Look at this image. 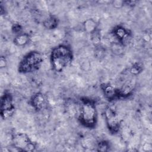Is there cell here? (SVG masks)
<instances>
[{
	"mask_svg": "<svg viewBox=\"0 0 152 152\" xmlns=\"http://www.w3.org/2000/svg\"><path fill=\"white\" fill-rule=\"evenodd\" d=\"M124 46L119 42H114V43L112 46V52L115 54L119 55L121 53L124 52Z\"/></svg>",
	"mask_w": 152,
	"mask_h": 152,
	"instance_id": "4fadbf2b",
	"label": "cell"
},
{
	"mask_svg": "<svg viewBox=\"0 0 152 152\" xmlns=\"http://www.w3.org/2000/svg\"><path fill=\"white\" fill-rule=\"evenodd\" d=\"M7 61L5 56H1L0 58V68L2 69L7 66Z\"/></svg>",
	"mask_w": 152,
	"mask_h": 152,
	"instance_id": "ac0fdd59",
	"label": "cell"
},
{
	"mask_svg": "<svg viewBox=\"0 0 152 152\" xmlns=\"http://www.w3.org/2000/svg\"><path fill=\"white\" fill-rule=\"evenodd\" d=\"M104 118L107 127L112 134H116L121 126V121L116 109L108 106L104 111Z\"/></svg>",
	"mask_w": 152,
	"mask_h": 152,
	"instance_id": "8992f818",
	"label": "cell"
},
{
	"mask_svg": "<svg viewBox=\"0 0 152 152\" xmlns=\"http://www.w3.org/2000/svg\"><path fill=\"white\" fill-rule=\"evenodd\" d=\"M30 104L36 111H42L48 107V102L47 97L43 93L37 92L31 96Z\"/></svg>",
	"mask_w": 152,
	"mask_h": 152,
	"instance_id": "52a82bcc",
	"label": "cell"
},
{
	"mask_svg": "<svg viewBox=\"0 0 152 152\" xmlns=\"http://www.w3.org/2000/svg\"><path fill=\"white\" fill-rule=\"evenodd\" d=\"M15 106L12 95L6 90L1 96L0 100V114L2 119L10 118L14 113Z\"/></svg>",
	"mask_w": 152,
	"mask_h": 152,
	"instance_id": "5b68a950",
	"label": "cell"
},
{
	"mask_svg": "<svg viewBox=\"0 0 152 152\" xmlns=\"http://www.w3.org/2000/svg\"><path fill=\"white\" fill-rule=\"evenodd\" d=\"M142 68L139 64H135L131 66L130 72L133 75H137L142 71Z\"/></svg>",
	"mask_w": 152,
	"mask_h": 152,
	"instance_id": "9a60e30c",
	"label": "cell"
},
{
	"mask_svg": "<svg viewBox=\"0 0 152 152\" xmlns=\"http://www.w3.org/2000/svg\"><path fill=\"white\" fill-rule=\"evenodd\" d=\"M80 101L78 115L80 124L87 128H94L98 119V113L94 102L87 97L81 98Z\"/></svg>",
	"mask_w": 152,
	"mask_h": 152,
	"instance_id": "7a4b0ae2",
	"label": "cell"
},
{
	"mask_svg": "<svg viewBox=\"0 0 152 152\" xmlns=\"http://www.w3.org/2000/svg\"><path fill=\"white\" fill-rule=\"evenodd\" d=\"M112 5L116 8H119L125 5V1H115L112 2Z\"/></svg>",
	"mask_w": 152,
	"mask_h": 152,
	"instance_id": "e0dca14e",
	"label": "cell"
},
{
	"mask_svg": "<svg viewBox=\"0 0 152 152\" xmlns=\"http://www.w3.org/2000/svg\"><path fill=\"white\" fill-rule=\"evenodd\" d=\"M12 147L20 151H33L36 145L28 135L23 132H17L12 136Z\"/></svg>",
	"mask_w": 152,
	"mask_h": 152,
	"instance_id": "277c9868",
	"label": "cell"
},
{
	"mask_svg": "<svg viewBox=\"0 0 152 152\" xmlns=\"http://www.w3.org/2000/svg\"><path fill=\"white\" fill-rule=\"evenodd\" d=\"M30 39L31 37L28 33L22 32L15 36L13 40V43L17 46L23 47L28 44Z\"/></svg>",
	"mask_w": 152,
	"mask_h": 152,
	"instance_id": "30bf717a",
	"label": "cell"
},
{
	"mask_svg": "<svg viewBox=\"0 0 152 152\" xmlns=\"http://www.w3.org/2000/svg\"><path fill=\"white\" fill-rule=\"evenodd\" d=\"M104 96L109 100L113 101L119 98V90L109 83H103L100 86Z\"/></svg>",
	"mask_w": 152,
	"mask_h": 152,
	"instance_id": "9c48e42d",
	"label": "cell"
},
{
	"mask_svg": "<svg viewBox=\"0 0 152 152\" xmlns=\"http://www.w3.org/2000/svg\"><path fill=\"white\" fill-rule=\"evenodd\" d=\"M44 61L43 54L37 50L27 52L23 56L18 65V71L26 74L37 71L41 67Z\"/></svg>",
	"mask_w": 152,
	"mask_h": 152,
	"instance_id": "3957f363",
	"label": "cell"
},
{
	"mask_svg": "<svg viewBox=\"0 0 152 152\" xmlns=\"http://www.w3.org/2000/svg\"><path fill=\"white\" fill-rule=\"evenodd\" d=\"M58 23L59 20L58 18L53 15H49L43 21V26L48 30L56 28L58 26Z\"/></svg>",
	"mask_w": 152,
	"mask_h": 152,
	"instance_id": "7c38bea8",
	"label": "cell"
},
{
	"mask_svg": "<svg viewBox=\"0 0 152 152\" xmlns=\"http://www.w3.org/2000/svg\"><path fill=\"white\" fill-rule=\"evenodd\" d=\"M12 31L16 35L18 34L22 33V27L19 24H14L12 27Z\"/></svg>",
	"mask_w": 152,
	"mask_h": 152,
	"instance_id": "2e32d148",
	"label": "cell"
},
{
	"mask_svg": "<svg viewBox=\"0 0 152 152\" xmlns=\"http://www.w3.org/2000/svg\"><path fill=\"white\" fill-rule=\"evenodd\" d=\"M83 28L84 31L90 34L98 30V24L93 18H88L83 23Z\"/></svg>",
	"mask_w": 152,
	"mask_h": 152,
	"instance_id": "8fae6325",
	"label": "cell"
},
{
	"mask_svg": "<svg viewBox=\"0 0 152 152\" xmlns=\"http://www.w3.org/2000/svg\"><path fill=\"white\" fill-rule=\"evenodd\" d=\"M110 148V144L109 142L103 140L101 141L97 144V151H107L109 150Z\"/></svg>",
	"mask_w": 152,
	"mask_h": 152,
	"instance_id": "5bb4252c",
	"label": "cell"
},
{
	"mask_svg": "<svg viewBox=\"0 0 152 152\" xmlns=\"http://www.w3.org/2000/svg\"><path fill=\"white\" fill-rule=\"evenodd\" d=\"M112 34L117 39V42H119L124 46L125 43L131 37V32L122 26H116L113 28Z\"/></svg>",
	"mask_w": 152,
	"mask_h": 152,
	"instance_id": "ba28073f",
	"label": "cell"
},
{
	"mask_svg": "<svg viewBox=\"0 0 152 152\" xmlns=\"http://www.w3.org/2000/svg\"><path fill=\"white\" fill-rule=\"evenodd\" d=\"M74 59L71 48L66 45H59L52 48L50 53V62L52 69L61 72L69 66Z\"/></svg>",
	"mask_w": 152,
	"mask_h": 152,
	"instance_id": "6da1fadb",
	"label": "cell"
}]
</instances>
